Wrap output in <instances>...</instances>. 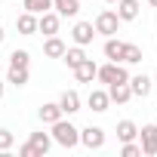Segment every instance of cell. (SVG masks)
Returning <instances> with one entry per match:
<instances>
[{"mask_svg":"<svg viewBox=\"0 0 157 157\" xmlns=\"http://www.w3.org/2000/svg\"><path fill=\"white\" fill-rule=\"evenodd\" d=\"M59 108H62V114H77L80 111V96H77V90H65L62 96H59Z\"/></svg>","mask_w":157,"mask_h":157,"instance_id":"9","label":"cell"},{"mask_svg":"<svg viewBox=\"0 0 157 157\" xmlns=\"http://www.w3.org/2000/svg\"><path fill=\"white\" fill-rule=\"evenodd\" d=\"M86 105H90L96 114H105V111H108V105H111V99H108V90H90V96H86Z\"/></svg>","mask_w":157,"mask_h":157,"instance_id":"10","label":"cell"},{"mask_svg":"<svg viewBox=\"0 0 157 157\" xmlns=\"http://www.w3.org/2000/svg\"><path fill=\"white\" fill-rule=\"evenodd\" d=\"M6 40V31H3V25H0V43H3Z\"/></svg>","mask_w":157,"mask_h":157,"instance_id":"30","label":"cell"},{"mask_svg":"<svg viewBox=\"0 0 157 157\" xmlns=\"http://www.w3.org/2000/svg\"><path fill=\"white\" fill-rule=\"evenodd\" d=\"M120 62H123V65H139V62H142V46H136V43H123V56H120Z\"/></svg>","mask_w":157,"mask_h":157,"instance_id":"23","label":"cell"},{"mask_svg":"<svg viewBox=\"0 0 157 157\" xmlns=\"http://www.w3.org/2000/svg\"><path fill=\"white\" fill-rule=\"evenodd\" d=\"M49 136H52V142L62 145V148H77V145H80V129H77L71 120H62V117L52 123V132H49Z\"/></svg>","mask_w":157,"mask_h":157,"instance_id":"1","label":"cell"},{"mask_svg":"<svg viewBox=\"0 0 157 157\" xmlns=\"http://www.w3.org/2000/svg\"><path fill=\"white\" fill-rule=\"evenodd\" d=\"M80 145H86L90 151L105 148V129H102V126H86V129H80Z\"/></svg>","mask_w":157,"mask_h":157,"instance_id":"5","label":"cell"},{"mask_svg":"<svg viewBox=\"0 0 157 157\" xmlns=\"http://www.w3.org/2000/svg\"><path fill=\"white\" fill-rule=\"evenodd\" d=\"M148 3H151V6H154V10H157V0H148Z\"/></svg>","mask_w":157,"mask_h":157,"instance_id":"31","label":"cell"},{"mask_svg":"<svg viewBox=\"0 0 157 157\" xmlns=\"http://www.w3.org/2000/svg\"><path fill=\"white\" fill-rule=\"evenodd\" d=\"M52 10H56L59 16L71 19V16H77V13H80V0H52Z\"/></svg>","mask_w":157,"mask_h":157,"instance_id":"18","label":"cell"},{"mask_svg":"<svg viewBox=\"0 0 157 157\" xmlns=\"http://www.w3.org/2000/svg\"><path fill=\"white\" fill-rule=\"evenodd\" d=\"M59 117H65V114H62V108H59V102H46V105H40V120H43V123H49V126H52Z\"/></svg>","mask_w":157,"mask_h":157,"instance_id":"19","label":"cell"},{"mask_svg":"<svg viewBox=\"0 0 157 157\" xmlns=\"http://www.w3.org/2000/svg\"><path fill=\"white\" fill-rule=\"evenodd\" d=\"M13 145H16V136H13L10 129H0V151L6 154V151H10Z\"/></svg>","mask_w":157,"mask_h":157,"instance_id":"27","label":"cell"},{"mask_svg":"<svg viewBox=\"0 0 157 157\" xmlns=\"http://www.w3.org/2000/svg\"><path fill=\"white\" fill-rule=\"evenodd\" d=\"M65 49H68V46H65V40H62L59 34L46 37V43H43V56H46V59H62Z\"/></svg>","mask_w":157,"mask_h":157,"instance_id":"16","label":"cell"},{"mask_svg":"<svg viewBox=\"0 0 157 157\" xmlns=\"http://www.w3.org/2000/svg\"><path fill=\"white\" fill-rule=\"evenodd\" d=\"M83 59H86V52H83V46H77V43H74V46H68V49L62 52V62H65V65H68L71 71H74L77 65H80Z\"/></svg>","mask_w":157,"mask_h":157,"instance_id":"17","label":"cell"},{"mask_svg":"<svg viewBox=\"0 0 157 157\" xmlns=\"http://www.w3.org/2000/svg\"><path fill=\"white\" fill-rule=\"evenodd\" d=\"M117 139H120V142H132V139H139V126H136L132 120H120V123H117Z\"/></svg>","mask_w":157,"mask_h":157,"instance_id":"21","label":"cell"},{"mask_svg":"<svg viewBox=\"0 0 157 157\" xmlns=\"http://www.w3.org/2000/svg\"><path fill=\"white\" fill-rule=\"evenodd\" d=\"M108 99H111L114 105H126V102L132 99L129 83H108Z\"/></svg>","mask_w":157,"mask_h":157,"instance_id":"13","label":"cell"},{"mask_svg":"<svg viewBox=\"0 0 157 157\" xmlns=\"http://www.w3.org/2000/svg\"><path fill=\"white\" fill-rule=\"evenodd\" d=\"M120 154H123V157H142V145H136V139H132V142H123Z\"/></svg>","mask_w":157,"mask_h":157,"instance_id":"26","label":"cell"},{"mask_svg":"<svg viewBox=\"0 0 157 157\" xmlns=\"http://www.w3.org/2000/svg\"><path fill=\"white\" fill-rule=\"evenodd\" d=\"M96 68H99V65H96L93 59H83L80 65L74 68V77H77V83H93V80H96Z\"/></svg>","mask_w":157,"mask_h":157,"instance_id":"12","label":"cell"},{"mask_svg":"<svg viewBox=\"0 0 157 157\" xmlns=\"http://www.w3.org/2000/svg\"><path fill=\"white\" fill-rule=\"evenodd\" d=\"M19 154H22V157H34V145H31V142L19 145Z\"/></svg>","mask_w":157,"mask_h":157,"instance_id":"28","label":"cell"},{"mask_svg":"<svg viewBox=\"0 0 157 157\" xmlns=\"http://www.w3.org/2000/svg\"><path fill=\"white\" fill-rule=\"evenodd\" d=\"M139 10H142V3L139 0H117V19L120 22H132V19H139Z\"/></svg>","mask_w":157,"mask_h":157,"instance_id":"8","label":"cell"},{"mask_svg":"<svg viewBox=\"0 0 157 157\" xmlns=\"http://www.w3.org/2000/svg\"><path fill=\"white\" fill-rule=\"evenodd\" d=\"M16 31L25 34V37L37 34V16H34V13H22V16H16Z\"/></svg>","mask_w":157,"mask_h":157,"instance_id":"14","label":"cell"},{"mask_svg":"<svg viewBox=\"0 0 157 157\" xmlns=\"http://www.w3.org/2000/svg\"><path fill=\"white\" fill-rule=\"evenodd\" d=\"M139 145H142V154H148V157L157 154V123H145L139 129Z\"/></svg>","mask_w":157,"mask_h":157,"instance_id":"4","label":"cell"},{"mask_svg":"<svg viewBox=\"0 0 157 157\" xmlns=\"http://www.w3.org/2000/svg\"><path fill=\"white\" fill-rule=\"evenodd\" d=\"M28 80H31L28 68H13V65H10V71H6V83H13V86H25Z\"/></svg>","mask_w":157,"mask_h":157,"instance_id":"22","label":"cell"},{"mask_svg":"<svg viewBox=\"0 0 157 157\" xmlns=\"http://www.w3.org/2000/svg\"><path fill=\"white\" fill-rule=\"evenodd\" d=\"M28 142L34 145V157H43V154H49V148H52V136H49V132H31Z\"/></svg>","mask_w":157,"mask_h":157,"instance_id":"15","label":"cell"},{"mask_svg":"<svg viewBox=\"0 0 157 157\" xmlns=\"http://www.w3.org/2000/svg\"><path fill=\"white\" fill-rule=\"evenodd\" d=\"M129 90H132L136 99H148V96H151V77H148V74H136V77H129Z\"/></svg>","mask_w":157,"mask_h":157,"instance_id":"11","label":"cell"},{"mask_svg":"<svg viewBox=\"0 0 157 157\" xmlns=\"http://www.w3.org/2000/svg\"><path fill=\"white\" fill-rule=\"evenodd\" d=\"M105 3H117V0H105Z\"/></svg>","mask_w":157,"mask_h":157,"instance_id":"32","label":"cell"},{"mask_svg":"<svg viewBox=\"0 0 157 157\" xmlns=\"http://www.w3.org/2000/svg\"><path fill=\"white\" fill-rule=\"evenodd\" d=\"M10 65L13 68H28L31 65V52L28 49H13L10 52Z\"/></svg>","mask_w":157,"mask_h":157,"instance_id":"25","label":"cell"},{"mask_svg":"<svg viewBox=\"0 0 157 157\" xmlns=\"http://www.w3.org/2000/svg\"><path fill=\"white\" fill-rule=\"evenodd\" d=\"M120 56H123V40L108 37V40H105V59H108V62H120Z\"/></svg>","mask_w":157,"mask_h":157,"instance_id":"20","label":"cell"},{"mask_svg":"<svg viewBox=\"0 0 157 157\" xmlns=\"http://www.w3.org/2000/svg\"><path fill=\"white\" fill-rule=\"evenodd\" d=\"M96 80L99 83H129V71L120 65V62H108V65H99L96 68Z\"/></svg>","mask_w":157,"mask_h":157,"instance_id":"2","label":"cell"},{"mask_svg":"<svg viewBox=\"0 0 157 157\" xmlns=\"http://www.w3.org/2000/svg\"><path fill=\"white\" fill-rule=\"evenodd\" d=\"M93 37H96L93 22H74V28H71V40H74L77 46H90Z\"/></svg>","mask_w":157,"mask_h":157,"instance_id":"6","label":"cell"},{"mask_svg":"<svg viewBox=\"0 0 157 157\" xmlns=\"http://www.w3.org/2000/svg\"><path fill=\"white\" fill-rule=\"evenodd\" d=\"M3 90H6V77H0V99H3Z\"/></svg>","mask_w":157,"mask_h":157,"instance_id":"29","label":"cell"},{"mask_svg":"<svg viewBox=\"0 0 157 157\" xmlns=\"http://www.w3.org/2000/svg\"><path fill=\"white\" fill-rule=\"evenodd\" d=\"M80 3H83V0H80Z\"/></svg>","mask_w":157,"mask_h":157,"instance_id":"33","label":"cell"},{"mask_svg":"<svg viewBox=\"0 0 157 157\" xmlns=\"http://www.w3.org/2000/svg\"><path fill=\"white\" fill-rule=\"evenodd\" d=\"M93 28H96V34H102V37H114V34L120 31V19H117L114 10H102V13L96 16Z\"/></svg>","mask_w":157,"mask_h":157,"instance_id":"3","label":"cell"},{"mask_svg":"<svg viewBox=\"0 0 157 157\" xmlns=\"http://www.w3.org/2000/svg\"><path fill=\"white\" fill-rule=\"evenodd\" d=\"M59 25H62V16L59 13H43V16H37V31L40 34H46V37H52V34H59Z\"/></svg>","mask_w":157,"mask_h":157,"instance_id":"7","label":"cell"},{"mask_svg":"<svg viewBox=\"0 0 157 157\" xmlns=\"http://www.w3.org/2000/svg\"><path fill=\"white\" fill-rule=\"evenodd\" d=\"M25 13H34V16H43L46 10H52V0H22Z\"/></svg>","mask_w":157,"mask_h":157,"instance_id":"24","label":"cell"}]
</instances>
